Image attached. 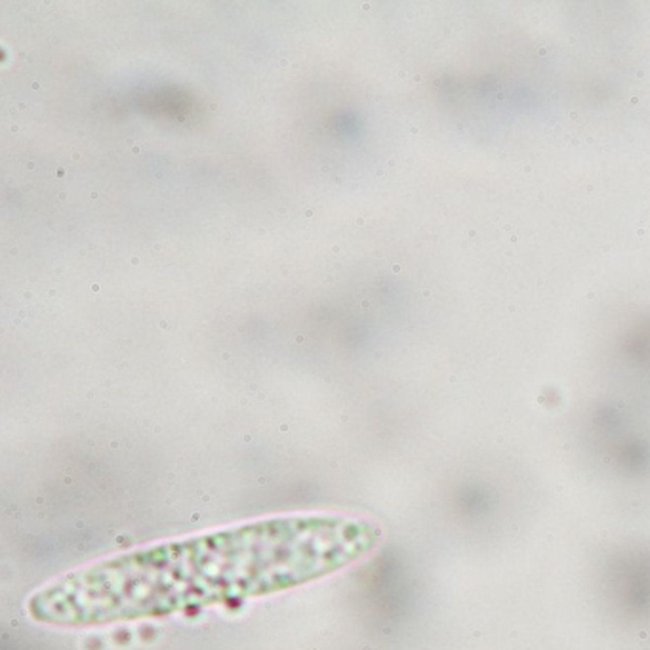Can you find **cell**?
Segmentation results:
<instances>
[{
	"label": "cell",
	"mask_w": 650,
	"mask_h": 650,
	"mask_svg": "<svg viewBox=\"0 0 650 650\" xmlns=\"http://www.w3.org/2000/svg\"><path fill=\"white\" fill-rule=\"evenodd\" d=\"M380 540L368 520L292 515L180 538L103 559L52 581L31 614L97 625L290 589L357 563Z\"/></svg>",
	"instance_id": "1"
}]
</instances>
